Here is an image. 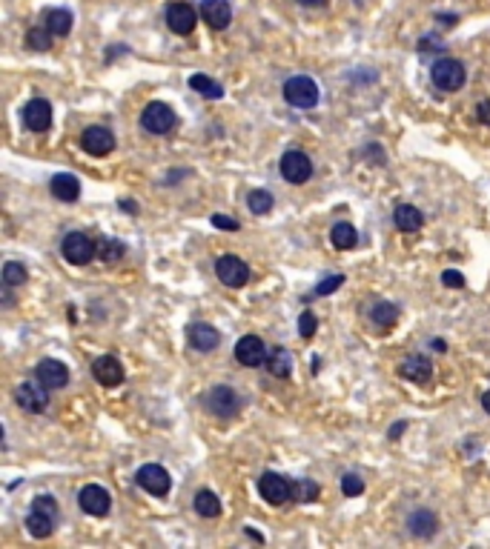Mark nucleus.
<instances>
[{
	"label": "nucleus",
	"instance_id": "obj_43",
	"mask_svg": "<svg viewBox=\"0 0 490 549\" xmlns=\"http://www.w3.org/2000/svg\"><path fill=\"white\" fill-rule=\"evenodd\" d=\"M405 429H407V421H399V423H393V429H390V432H387V438H390V441H395V438H402V432H405Z\"/></svg>",
	"mask_w": 490,
	"mask_h": 549
},
{
	"label": "nucleus",
	"instance_id": "obj_6",
	"mask_svg": "<svg viewBox=\"0 0 490 549\" xmlns=\"http://www.w3.org/2000/svg\"><path fill=\"white\" fill-rule=\"evenodd\" d=\"M141 126L152 135H167L172 126H175V112L172 106L161 103V101H152L144 112H141Z\"/></svg>",
	"mask_w": 490,
	"mask_h": 549
},
{
	"label": "nucleus",
	"instance_id": "obj_40",
	"mask_svg": "<svg viewBox=\"0 0 490 549\" xmlns=\"http://www.w3.org/2000/svg\"><path fill=\"white\" fill-rule=\"evenodd\" d=\"M441 283H445L448 289H462V286H464V275L459 269H448V272H441Z\"/></svg>",
	"mask_w": 490,
	"mask_h": 549
},
{
	"label": "nucleus",
	"instance_id": "obj_19",
	"mask_svg": "<svg viewBox=\"0 0 490 549\" xmlns=\"http://www.w3.org/2000/svg\"><path fill=\"white\" fill-rule=\"evenodd\" d=\"M201 17L206 20L209 29H218L221 32V29L229 26L232 9H229L227 0H204V3H201Z\"/></svg>",
	"mask_w": 490,
	"mask_h": 549
},
{
	"label": "nucleus",
	"instance_id": "obj_16",
	"mask_svg": "<svg viewBox=\"0 0 490 549\" xmlns=\"http://www.w3.org/2000/svg\"><path fill=\"white\" fill-rule=\"evenodd\" d=\"M92 375L101 387H118L124 384V366L115 355H101L95 364H92Z\"/></svg>",
	"mask_w": 490,
	"mask_h": 549
},
{
	"label": "nucleus",
	"instance_id": "obj_42",
	"mask_svg": "<svg viewBox=\"0 0 490 549\" xmlns=\"http://www.w3.org/2000/svg\"><path fill=\"white\" fill-rule=\"evenodd\" d=\"M476 117H479V124L490 126V101H482V103L476 106Z\"/></svg>",
	"mask_w": 490,
	"mask_h": 549
},
{
	"label": "nucleus",
	"instance_id": "obj_26",
	"mask_svg": "<svg viewBox=\"0 0 490 549\" xmlns=\"http://www.w3.org/2000/svg\"><path fill=\"white\" fill-rule=\"evenodd\" d=\"M26 530H29L32 538H49V535L55 532V518L46 515V512L32 509V512L26 515Z\"/></svg>",
	"mask_w": 490,
	"mask_h": 549
},
{
	"label": "nucleus",
	"instance_id": "obj_14",
	"mask_svg": "<svg viewBox=\"0 0 490 549\" xmlns=\"http://www.w3.org/2000/svg\"><path fill=\"white\" fill-rule=\"evenodd\" d=\"M35 378H38V384H43L46 389H63L69 384V369L60 361H55V357H46V361L38 364Z\"/></svg>",
	"mask_w": 490,
	"mask_h": 549
},
{
	"label": "nucleus",
	"instance_id": "obj_36",
	"mask_svg": "<svg viewBox=\"0 0 490 549\" xmlns=\"http://www.w3.org/2000/svg\"><path fill=\"white\" fill-rule=\"evenodd\" d=\"M98 255L112 264V260H118V257L124 255V244H121V241H101V244H98Z\"/></svg>",
	"mask_w": 490,
	"mask_h": 549
},
{
	"label": "nucleus",
	"instance_id": "obj_28",
	"mask_svg": "<svg viewBox=\"0 0 490 549\" xmlns=\"http://www.w3.org/2000/svg\"><path fill=\"white\" fill-rule=\"evenodd\" d=\"M330 241H333V246L336 249H353L356 244H359V232H356V226L353 223H336L333 229H330Z\"/></svg>",
	"mask_w": 490,
	"mask_h": 549
},
{
	"label": "nucleus",
	"instance_id": "obj_1",
	"mask_svg": "<svg viewBox=\"0 0 490 549\" xmlns=\"http://www.w3.org/2000/svg\"><path fill=\"white\" fill-rule=\"evenodd\" d=\"M281 92H284V101H287L293 109H313V106H318V98H321L318 83H316L313 78H307V75L290 78V81L284 83Z\"/></svg>",
	"mask_w": 490,
	"mask_h": 549
},
{
	"label": "nucleus",
	"instance_id": "obj_46",
	"mask_svg": "<svg viewBox=\"0 0 490 549\" xmlns=\"http://www.w3.org/2000/svg\"><path fill=\"white\" fill-rule=\"evenodd\" d=\"M482 407H484V412L490 415V389H487V392L482 395Z\"/></svg>",
	"mask_w": 490,
	"mask_h": 549
},
{
	"label": "nucleus",
	"instance_id": "obj_31",
	"mask_svg": "<svg viewBox=\"0 0 490 549\" xmlns=\"http://www.w3.org/2000/svg\"><path fill=\"white\" fill-rule=\"evenodd\" d=\"M247 203H250V212H252V214H267V212L275 206V201H272V195L267 192V189H252L250 198H247Z\"/></svg>",
	"mask_w": 490,
	"mask_h": 549
},
{
	"label": "nucleus",
	"instance_id": "obj_17",
	"mask_svg": "<svg viewBox=\"0 0 490 549\" xmlns=\"http://www.w3.org/2000/svg\"><path fill=\"white\" fill-rule=\"evenodd\" d=\"M167 23H170V29L175 35H193L195 23H198V15H195V9L190 3H170Z\"/></svg>",
	"mask_w": 490,
	"mask_h": 549
},
{
	"label": "nucleus",
	"instance_id": "obj_37",
	"mask_svg": "<svg viewBox=\"0 0 490 549\" xmlns=\"http://www.w3.org/2000/svg\"><path fill=\"white\" fill-rule=\"evenodd\" d=\"M316 329H318V318L310 312V309H307V312H301V318H298V332H301V338H313L316 335Z\"/></svg>",
	"mask_w": 490,
	"mask_h": 549
},
{
	"label": "nucleus",
	"instance_id": "obj_7",
	"mask_svg": "<svg viewBox=\"0 0 490 549\" xmlns=\"http://www.w3.org/2000/svg\"><path fill=\"white\" fill-rule=\"evenodd\" d=\"M138 487L141 489H147L149 495H155V498H163L170 489H172V478H170V472L163 469V466H158V464H147V466H141L138 469Z\"/></svg>",
	"mask_w": 490,
	"mask_h": 549
},
{
	"label": "nucleus",
	"instance_id": "obj_39",
	"mask_svg": "<svg viewBox=\"0 0 490 549\" xmlns=\"http://www.w3.org/2000/svg\"><path fill=\"white\" fill-rule=\"evenodd\" d=\"M344 283V275H327L324 280H318V286H316V295H333L336 289H338V286Z\"/></svg>",
	"mask_w": 490,
	"mask_h": 549
},
{
	"label": "nucleus",
	"instance_id": "obj_34",
	"mask_svg": "<svg viewBox=\"0 0 490 549\" xmlns=\"http://www.w3.org/2000/svg\"><path fill=\"white\" fill-rule=\"evenodd\" d=\"M26 267L23 264H17V260H9V264L3 267V283L6 286H23L26 283Z\"/></svg>",
	"mask_w": 490,
	"mask_h": 549
},
{
	"label": "nucleus",
	"instance_id": "obj_15",
	"mask_svg": "<svg viewBox=\"0 0 490 549\" xmlns=\"http://www.w3.org/2000/svg\"><path fill=\"white\" fill-rule=\"evenodd\" d=\"M236 357L241 366H261L267 361V346L259 335H244L238 344H236Z\"/></svg>",
	"mask_w": 490,
	"mask_h": 549
},
{
	"label": "nucleus",
	"instance_id": "obj_47",
	"mask_svg": "<svg viewBox=\"0 0 490 549\" xmlns=\"http://www.w3.org/2000/svg\"><path fill=\"white\" fill-rule=\"evenodd\" d=\"M121 206H124V209H126V212H129V214H135V212H138V206H135V203H132V201H124V203H121Z\"/></svg>",
	"mask_w": 490,
	"mask_h": 549
},
{
	"label": "nucleus",
	"instance_id": "obj_33",
	"mask_svg": "<svg viewBox=\"0 0 490 549\" xmlns=\"http://www.w3.org/2000/svg\"><path fill=\"white\" fill-rule=\"evenodd\" d=\"M26 43L32 46L35 52H46L52 46V32L46 29V26H35V29H29V35H26Z\"/></svg>",
	"mask_w": 490,
	"mask_h": 549
},
{
	"label": "nucleus",
	"instance_id": "obj_21",
	"mask_svg": "<svg viewBox=\"0 0 490 549\" xmlns=\"http://www.w3.org/2000/svg\"><path fill=\"white\" fill-rule=\"evenodd\" d=\"M49 189H52V195H55L58 201L72 203V201H78V195H81V180H78L75 175H69V172H60V175L52 178Z\"/></svg>",
	"mask_w": 490,
	"mask_h": 549
},
{
	"label": "nucleus",
	"instance_id": "obj_3",
	"mask_svg": "<svg viewBox=\"0 0 490 549\" xmlns=\"http://www.w3.org/2000/svg\"><path fill=\"white\" fill-rule=\"evenodd\" d=\"M60 255H63L66 264H72V267H86L89 260L98 255V244H92L83 232H69V235L63 237V244H60Z\"/></svg>",
	"mask_w": 490,
	"mask_h": 549
},
{
	"label": "nucleus",
	"instance_id": "obj_44",
	"mask_svg": "<svg viewBox=\"0 0 490 549\" xmlns=\"http://www.w3.org/2000/svg\"><path fill=\"white\" fill-rule=\"evenodd\" d=\"M430 346H433L436 352H445V349H448V344L441 341V338H433V341H430Z\"/></svg>",
	"mask_w": 490,
	"mask_h": 549
},
{
	"label": "nucleus",
	"instance_id": "obj_2",
	"mask_svg": "<svg viewBox=\"0 0 490 549\" xmlns=\"http://www.w3.org/2000/svg\"><path fill=\"white\" fill-rule=\"evenodd\" d=\"M430 81H433V86L441 89V92H459V89L464 86V81H468V71H464L462 60H456V58H441V60H436L433 69H430Z\"/></svg>",
	"mask_w": 490,
	"mask_h": 549
},
{
	"label": "nucleus",
	"instance_id": "obj_27",
	"mask_svg": "<svg viewBox=\"0 0 490 549\" xmlns=\"http://www.w3.org/2000/svg\"><path fill=\"white\" fill-rule=\"evenodd\" d=\"M267 369H270V375H275V378H290V372H293V357H290V352L287 349H272L270 355H267Z\"/></svg>",
	"mask_w": 490,
	"mask_h": 549
},
{
	"label": "nucleus",
	"instance_id": "obj_9",
	"mask_svg": "<svg viewBox=\"0 0 490 549\" xmlns=\"http://www.w3.org/2000/svg\"><path fill=\"white\" fill-rule=\"evenodd\" d=\"M259 492H261V498L267 500V504H272V507H281V504H287V500L293 498L290 481L284 478V475H275V472H264L261 475Z\"/></svg>",
	"mask_w": 490,
	"mask_h": 549
},
{
	"label": "nucleus",
	"instance_id": "obj_35",
	"mask_svg": "<svg viewBox=\"0 0 490 549\" xmlns=\"http://www.w3.org/2000/svg\"><path fill=\"white\" fill-rule=\"evenodd\" d=\"M341 492H344L347 498H359V495L364 492V481L359 478L356 472H347L344 478H341Z\"/></svg>",
	"mask_w": 490,
	"mask_h": 549
},
{
	"label": "nucleus",
	"instance_id": "obj_41",
	"mask_svg": "<svg viewBox=\"0 0 490 549\" xmlns=\"http://www.w3.org/2000/svg\"><path fill=\"white\" fill-rule=\"evenodd\" d=\"M213 226L224 229V232H238L241 229V223L236 218H227V214H213Z\"/></svg>",
	"mask_w": 490,
	"mask_h": 549
},
{
	"label": "nucleus",
	"instance_id": "obj_32",
	"mask_svg": "<svg viewBox=\"0 0 490 549\" xmlns=\"http://www.w3.org/2000/svg\"><path fill=\"white\" fill-rule=\"evenodd\" d=\"M293 498L298 500V504H313V500L318 498V484L310 481V478H301V481L293 487Z\"/></svg>",
	"mask_w": 490,
	"mask_h": 549
},
{
	"label": "nucleus",
	"instance_id": "obj_30",
	"mask_svg": "<svg viewBox=\"0 0 490 549\" xmlns=\"http://www.w3.org/2000/svg\"><path fill=\"white\" fill-rule=\"evenodd\" d=\"M190 86L201 94V98H209V101H218L221 94H224L221 83L213 81V78H206V75H193V78H190Z\"/></svg>",
	"mask_w": 490,
	"mask_h": 549
},
{
	"label": "nucleus",
	"instance_id": "obj_38",
	"mask_svg": "<svg viewBox=\"0 0 490 549\" xmlns=\"http://www.w3.org/2000/svg\"><path fill=\"white\" fill-rule=\"evenodd\" d=\"M32 509L46 512V515H52V518L58 521V500H55L52 495H38V498L32 500Z\"/></svg>",
	"mask_w": 490,
	"mask_h": 549
},
{
	"label": "nucleus",
	"instance_id": "obj_11",
	"mask_svg": "<svg viewBox=\"0 0 490 549\" xmlns=\"http://www.w3.org/2000/svg\"><path fill=\"white\" fill-rule=\"evenodd\" d=\"M81 146L92 158H104V155H109L115 149V135L106 126H89L81 135Z\"/></svg>",
	"mask_w": 490,
	"mask_h": 549
},
{
	"label": "nucleus",
	"instance_id": "obj_23",
	"mask_svg": "<svg viewBox=\"0 0 490 549\" xmlns=\"http://www.w3.org/2000/svg\"><path fill=\"white\" fill-rule=\"evenodd\" d=\"M393 221H395V226H399L402 232H418L422 223H425V214L418 212L416 206H410V203H399L395 212H393Z\"/></svg>",
	"mask_w": 490,
	"mask_h": 549
},
{
	"label": "nucleus",
	"instance_id": "obj_29",
	"mask_svg": "<svg viewBox=\"0 0 490 549\" xmlns=\"http://www.w3.org/2000/svg\"><path fill=\"white\" fill-rule=\"evenodd\" d=\"M195 512H198L201 518H218V515H221V500H218V495L209 492V489H201V492L195 495Z\"/></svg>",
	"mask_w": 490,
	"mask_h": 549
},
{
	"label": "nucleus",
	"instance_id": "obj_18",
	"mask_svg": "<svg viewBox=\"0 0 490 549\" xmlns=\"http://www.w3.org/2000/svg\"><path fill=\"white\" fill-rule=\"evenodd\" d=\"M186 341H190L193 349H198V352H213V349H218L221 335H218V329L209 326V323H190V329H186Z\"/></svg>",
	"mask_w": 490,
	"mask_h": 549
},
{
	"label": "nucleus",
	"instance_id": "obj_24",
	"mask_svg": "<svg viewBox=\"0 0 490 549\" xmlns=\"http://www.w3.org/2000/svg\"><path fill=\"white\" fill-rule=\"evenodd\" d=\"M43 26L55 37H66L69 32H72V15H69L66 9H49L43 15Z\"/></svg>",
	"mask_w": 490,
	"mask_h": 549
},
{
	"label": "nucleus",
	"instance_id": "obj_10",
	"mask_svg": "<svg viewBox=\"0 0 490 549\" xmlns=\"http://www.w3.org/2000/svg\"><path fill=\"white\" fill-rule=\"evenodd\" d=\"M15 400L23 412L40 415V412H46V407H49V389H46L43 384L40 387L38 384H20L15 389Z\"/></svg>",
	"mask_w": 490,
	"mask_h": 549
},
{
	"label": "nucleus",
	"instance_id": "obj_8",
	"mask_svg": "<svg viewBox=\"0 0 490 549\" xmlns=\"http://www.w3.org/2000/svg\"><path fill=\"white\" fill-rule=\"evenodd\" d=\"M281 175H284V180L287 183H307L310 178H313V160L304 155V152H298V149H290V152H284V158H281Z\"/></svg>",
	"mask_w": 490,
	"mask_h": 549
},
{
	"label": "nucleus",
	"instance_id": "obj_13",
	"mask_svg": "<svg viewBox=\"0 0 490 549\" xmlns=\"http://www.w3.org/2000/svg\"><path fill=\"white\" fill-rule=\"evenodd\" d=\"M23 124H26V129H32V132H49V126H52L49 101H43V98L29 101L26 106H23Z\"/></svg>",
	"mask_w": 490,
	"mask_h": 549
},
{
	"label": "nucleus",
	"instance_id": "obj_12",
	"mask_svg": "<svg viewBox=\"0 0 490 549\" xmlns=\"http://www.w3.org/2000/svg\"><path fill=\"white\" fill-rule=\"evenodd\" d=\"M78 504H81V509H83L86 515H92V518H104V515L109 512L112 498H109V492H106L104 487L89 484V487H83V489H81Z\"/></svg>",
	"mask_w": 490,
	"mask_h": 549
},
{
	"label": "nucleus",
	"instance_id": "obj_22",
	"mask_svg": "<svg viewBox=\"0 0 490 549\" xmlns=\"http://www.w3.org/2000/svg\"><path fill=\"white\" fill-rule=\"evenodd\" d=\"M407 530H410V535H416V538H430V535H436V530H439V518H436L430 509H416V512L407 518Z\"/></svg>",
	"mask_w": 490,
	"mask_h": 549
},
{
	"label": "nucleus",
	"instance_id": "obj_20",
	"mask_svg": "<svg viewBox=\"0 0 490 549\" xmlns=\"http://www.w3.org/2000/svg\"><path fill=\"white\" fill-rule=\"evenodd\" d=\"M402 378L413 380V384H427V380L433 378V364H430V357H425V355L407 357V361L402 364Z\"/></svg>",
	"mask_w": 490,
	"mask_h": 549
},
{
	"label": "nucleus",
	"instance_id": "obj_25",
	"mask_svg": "<svg viewBox=\"0 0 490 549\" xmlns=\"http://www.w3.org/2000/svg\"><path fill=\"white\" fill-rule=\"evenodd\" d=\"M370 321L379 329H390V326H395V321H399V306H393L387 301H376L370 309Z\"/></svg>",
	"mask_w": 490,
	"mask_h": 549
},
{
	"label": "nucleus",
	"instance_id": "obj_4",
	"mask_svg": "<svg viewBox=\"0 0 490 549\" xmlns=\"http://www.w3.org/2000/svg\"><path fill=\"white\" fill-rule=\"evenodd\" d=\"M204 407L215 418H236L241 409V398L236 395L232 387H213L204 398Z\"/></svg>",
	"mask_w": 490,
	"mask_h": 549
},
{
	"label": "nucleus",
	"instance_id": "obj_5",
	"mask_svg": "<svg viewBox=\"0 0 490 549\" xmlns=\"http://www.w3.org/2000/svg\"><path fill=\"white\" fill-rule=\"evenodd\" d=\"M215 275L224 286H229V289H241V286H247V280H250V267L236 255H224L215 264Z\"/></svg>",
	"mask_w": 490,
	"mask_h": 549
},
{
	"label": "nucleus",
	"instance_id": "obj_45",
	"mask_svg": "<svg viewBox=\"0 0 490 549\" xmlns=\"http://www.w3.org/2000/svg\"><path fill=\"white\" fill-rule=\"evenodd\" d=\"M298 3H301V6H324L327 0H298Z\"/></svg>",
	"mask_w": 490,
	"mask_h": 549
}]
</instances>
